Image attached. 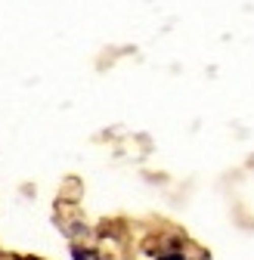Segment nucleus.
<instances>
[{
    "instance_id": "f257e3e1",
    "label": "nucleus",
    "mask_w": 254,
    "mask_h": 260,
    "mask_svg": "<svg viewBox=\"0 0 254 260\" xmlns=\"http://www.w3.org/2000/svg\"><path fill=\"white\" fill-rule=\"evenodd\" d=\"M155 260H186V254L183 251H165V254H158Z\"/></svg>"
},
{
    "instance_id": "f03ea898",
    "label": "nucleus",
    "mask_w": 254,
    "mask_h": 260,
    "mask_svg": "<svg viewBox=\"0 0 254 260\" xmlns=\"http://www.w3.org/2000/svg\"><path fill=\"white\" fill-rule=\"evenodd\" d=\"M72 257H75V260H90V251L81 248V245H72Z\"/></svg>"
}]
</instances>
